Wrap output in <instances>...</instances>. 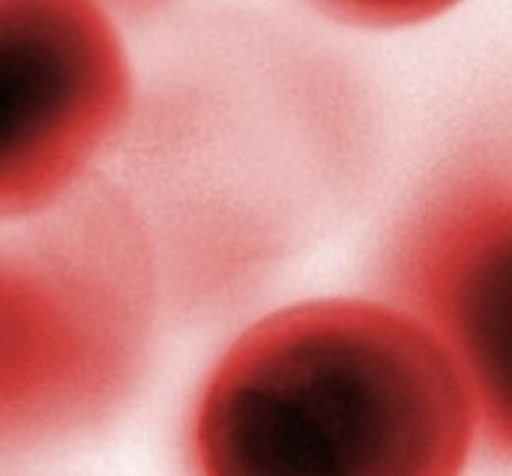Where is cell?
Instances as JSON below:
<instances>
[{
  "label": "cell",
  "instance_id": "obj_1",
  "mask_svg": "<svg viewBox=\"0 0 512 476\" xmlns=\"http://www.w3.org/2000/svg\"><path fill=\"white\" fill-rule=\"evenodd\" d=\"M195 476H462L480 420L444 339L393 297L252 321L189 414Z\"/></svg>",
  "mask_w": 512,
  "mask_h": 476
},
{
  "label": "cell",
  "instance_id": "obj_2",
  "mask_svg": "<svg viewBox=\"0 0 512 476\" xmlns=\"http://www.w3.org/2000/svg\"><path fill=\"white\" fill-rule=\"evenodd\" d=\"M165 276L147 219L99 183L0 252V441L42 453L105 426L150 363Z\"/></svg>",
  "mask_w": 512,
  "mask_h": 476
},
{
  "label": "cell",
  "instance_id": "obj_3",
  "mask_svg": "<svg viewBox=\"0 0 512 476\" xmlns=\"http://www.w3.org/2000/svg\"><path fill=\"white\" fill-rule=\"evenodd\" d=\"M135 78L99 0H0V216L24 222L87 183L132 114Z\"/></svg>",
  "mask_w": 512,
  "mask_h": 476
},
{
  "label": "cell",
  "instance_id": "obj_4",
  "mask_svg": "<svg viewBox=\"0 0 512 476\" xmlns=\"http://www.w3.org/2000/svg\"><path fill=\"white\" fill-rule=\"evenodd\" d=\"M381 282L453 351L480 444L512 462L510 168L468 165L435 180L390 234Z\"/></svg>",
  "mask_w": 512,
  "mask_h": 476
},
{
  "label": "cell",
  "instance_id": "obj_5",
  "mask_svg": "<svg viewBox=\"0 0 512 476\" xmlns=\"http://www.w3.org/2000/svg\"><path fill=\"white\" fill-rule=\"evenodd\" d=\"M327 18L360 30H399L426 24L462 0H309Z\"/></svg>",
  "mask_w": 512,
  "mask_h": 476
},
{
  "label": "cell",
  "instance_id": "obj_6",
  "mask_svg": "<svg viewBox=\"0 0 512 476\" xmlns=\"http://www.w3.org/2000/svg\"><path fill=\"white\" fill-rule=\"evenodd\" d=\"M105 3L111 12H123V15H150L156 9H162L168 0H99Z\"/></svg>",
  "mask_w": 512,
  "mask_h": 476
}]
</instances>
